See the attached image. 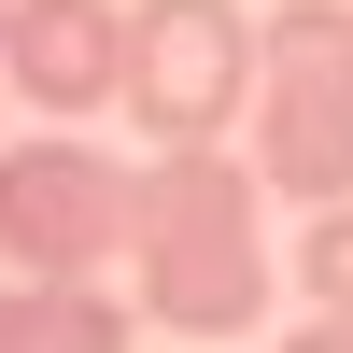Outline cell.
Returning <instances> with one entry per match:
<instances>
[{"label":"cell","instance_id":"obj_4","mask_svg":"<svg viewBox=\"0 0 353 353\" xmlns=\"http://www.w3.org/2000/svg\"><path fill=\"white\" fill-rule=\"evenodd\" d=\"M128 170L85 156V141H14L0 156V254L14 283H85L99 254H128Z\"/></svg>","mask_w":353,"mask_h":353},{"label":"cell","instance_id":"obj_7","mask_svg":"<svg viewBox=\"0 0 353 353\" xmlns=\"http://www.w3.org/2000/svg\"><path fill=\"white\" fill-rule=\"evenodd\" d=\"M297 283H311V311H353V198H325V212H311Z\"/></svg>","mask_w":353,"mask_h":353},{"label":"cell","instance_id":"obj_6","mask_svg":"<svg viewBox=\"0 0 353 353\" xmlns=\"http://www.w3.org/2000/svg\"><path fill=\"white\" fill-rule=\"evenodd\" d=\"M0 353H128V311L99 283H0Z\"/></svg>","mask_w":353,"mask_h":353},{"label":"cell","instance_id":"obj_3","mask_svg":"<svg viewBox=\"0 0 353 353\" xmlns=\"http://www.w3.org/2000/svg\"><path fill=\"white\" fill-rule=\"evenodd\" d=\"M128 113L156 128V156L241 128L254 113V28H241V0H128Z\"/></svg>","mask_w":353,"mask_h":353},{"label":"cell","instance_id":"obj_5","mask_svg":"<svg viewBox=\"0 0 353 353\" xmlns=\"http://www.w3.org/2000/svg\"><path fill=\"white\" fill-rule=\"evenodd\" d=\"M0 71L43 113H99V99H128V14H113V0H14Z\"/></svg>","mask_w":353,"mask_h":353},{"label":"cell","instance_id":"obj_9","mask_svg":"<svg viewBox=\"0 0 353 353\" xmlns=\"http://www.w3.org/2000/svg\"><path fill=\"white\" fill-rule=\"evenodd\" d=\"M0 28H14V0H0Z\"/></svg>","mask_w":353,"mask_h":353},{"label":"cell","instance_id":"obj_2","mask_svg":"<svg viewBox=\"0 0 353 353\" xmlns=\"http://www.w3.org/2000/svg\"><path fill=\"white\" fill-rule=\"evenodd\" d=\"M254 184L297 212L353 198V14L339 0H283L254 28Z\"/></svg>","mask_w":353,"mask_h":353},{"label":"cell","instance_id":"obj_1","mask_svg":"<svg viewBox=\"0 0 353 353\" xmlns=\"http://www.w3.org/2000/svg\"><path fill=\"white\" fill-rule=\"evenodd\" d=\"M128 283L170 339H241L269 311V241H254V170L226 141H184V156L141 170L128 198Z\"/></svg>","mask_w":353,"mask_h":353},{"label":"cell","instance_id":"obj_8","mask_svg":"<svg viewBox=\"0 0 353 353\" xmlns=\"http://www.w3.org/2000/svg\"><path fill=\"white\" fill-rule=\"evenodd\" d=\"M283 353H353V311H325V325H297Z\"/></svg>","mask_w":353,"mask_h":353}]
</instances>
